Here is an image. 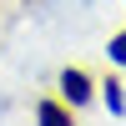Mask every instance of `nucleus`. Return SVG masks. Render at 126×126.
Masks as SVG:
<instances>
[{"instance_id": "1", "label": "nucleus", "mask_w": 126, "mask_h": 126, "mask_svg": "<svg viewBox=\"0 0 126 126\" xmlns=\"http://www.w3.org/2000/svg\"><path fill=\"white\" fill-rule=\"evenodd\" d=\"M61 91H66V101H86V96H91L86 71H66V76H61Z\"/></svg>"}, {"instance_id": "3", "label": "nucleus", "mask_w": 126, "mask_h": 126, "mask_svg": "<svg viewBox=\"0 0 126 126\" xmlns=\"http://www.w3.org/2000/svg\"><path fill=\"white\" fill-rule=\"evenodd\" d=\"M111 61H116V66H126V35L111 40Z\"/></svg>"}, {"instance_id": "2", "label": "nucleus", "mask_w": 126, "mask_h": 126, "mask_svg": "<svg viewBox=\"0 0 126 126\" xmlns=\"http://www.w3.org/2000/svg\"><path fill=\"white\" fill-rule=\"evenodd\" d=\"M40 126H71V116L56 106V101H40Z\"/></svg>"}]
</instances>
